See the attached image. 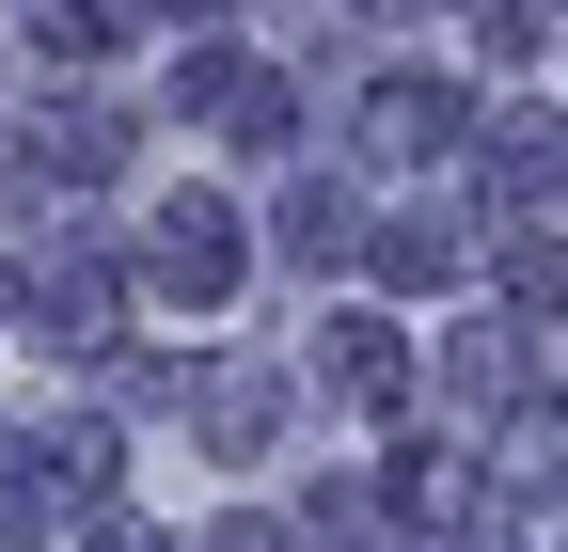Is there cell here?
<instances>
[{
	"instance_id": "6da1fadb",
	"label": "cell",
	"mask_w": 568,
	"mask_h": 552,
	"mask_svg": "<svg viewBox=\"0 0 568 552\" xmlns=\"http://www.w3.org/2000/svg\"><path fill=\"white\" fill-rule=\"evenodd\" d=\"M159 285H174V300H222V285H237V237H222V205H174V222H159Z\"/></svg>"
},
{
	"instance_id": "7a4b0ae2",
	"label": "cell",
	"mask_w": 568,
	"mask_h": 552,
	"mask_svg": "<svg viewBox=\"0 0 568 552\" xmlns=\"http://www.w3.org/2000/svg\"><path fill=\"white\" fill-rule=\"evenodd\" d=\"M521 490H568V427H552V410L521 427Z\"/></svg>"
}]
</instances>
